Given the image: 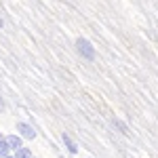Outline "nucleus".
I'll use <instances>...</instances> for the list:
<instances>
[{"label": "nucleus", "mask_w": 158, "mask_h": 158, "mask_svg": "<svg viewBox=\"0 0 158 158\" xmlns=\"http://www.w3.org/2000/svg\"><path fill=\"white\" fill-rule=\"evenodd\" d=\"M76 49H78V53H80L82 57H86V59H93V57H95L93 44H91L89 40H85V38H78V42H76Z\"/></svg>", "instance_id": "f257e3e1"}, {"label": "nucleus", "mask_w": 158, "mask_h": 158, "mask_svg": "<svg viewBox=\"0 0 158 158\" xmlns=\"http://www.w3.org/2000/svg\"><path fill=\"white\" fill-rule=\"evenodd\" d=\"M17 133L23 139H36V131L27 124V122H17Z\"/></svg>", "instance_id": "f03ea898"}, {"label": "nucleus", "mask_w": 158, "mask_h": 158, "mask_svg": "<svg viewBox=\"0 0 158 158\" xmlns=\"http://www.w3.org/2000/svg\"><path fill=\"white\" fill-rule=\"evenodd\" d=\"M6 141H9L11 152H15V150H19V148L23 146V137L21 135H6Z\"/></svg>", "instance_id": "7ed1b4c3"}, {"label": "nucleus", "mask_w": 158, "mask_h": 158, "mask_svg": "<svg viewBox=\"0 0 158 158\" xmlns=\"http://www.w3.org/2000/svg\"><path fill=\"white\" fill-rule=\"evenodd\" d=\"M63 143H65V148L70 150V154H76V152H78V146H76V141H74V139H72V137H70L68 133L63 135Z\"/></svg>", "instance_id": "20e7f679"}, {"label": "nucleus", "mask_w": 158, "mask_h": 158, "mask_svg": "<svg viewBox=\"0 0 158 158\" xmlns=\"http://www.w3.org/2000/svg\"><path fill=\"white\" fill-rule=\"evenodd\" d=\"M6 154H11V148H9V141H6V137L0 133V158L6 156Z\"/></svg>", "instance_id": "39448f33"}, {"label": "nucleus", "mask_w": 158, "mask_h": 158, "mask_svg": "<svg viewBox=\"0 0 158 158\" xmlns=\"http://www.w3.org/2000/svg\"><path fill=\"white\" fill-rule=\"evenodd\" d=\"M15 158H34L32 156V150L30 148H19V150H15Z\"/></svg>", "instance_id": "423d86ee"}, {"label": "nucleus", "mask_w": 158, "mask_h": 158, "mask_svg": "<svg viewBox=\"0 0 158 158\" xmlns=\"http://www.w3.org/2000/svg\"><path fill=\"white\" fill-rule=\"evenodd\" d=\"M4 110H6V101H4L2 95H0V112H4Z\"/></svg>", "instance_id": "0eeeda50"}, {"label": "nucleus", "mask_w": 158, "mask_h": 158, "mask_svg": "<svg viewBox=\"0 0 158 158\" xmlns=\"http://www.w3.org/2000/svg\"><path fill=\"white\" fill-rule=\"evenodd\" d=\"M2 158H15V154H6V156H2Z\"/></svg>", "instance_id": "6e6552de"}, {"label": "nucleus", "mask_w": 158, "mask_h": 158, "mask_svg": "<svg viewBox=\"0 0 158 158\" xmlns=\"http://www.w3.org/2000/svg\"><path fill=\"white\" fill-rule=\"evenodd\" d=\"M2 23H4V21H2V17H0V27H2Z\"/></svg>", "instance_id": "1a4fd4ad"}]
</instances>
